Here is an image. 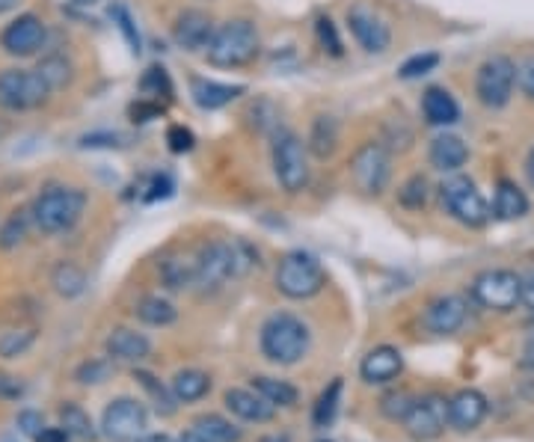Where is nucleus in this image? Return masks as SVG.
I'll return each mask as SVG.
<instances>
[{"label": "nucleus", "instance_id": "f257e3e1", "mask_svg": "<svg viewBox=\"0 0 534 442\" xmlns=\"http://www.w3.org/2000/svg\"><path fill=\"white\" fill-rule=\"evenodd\" d=\"M259 265V250L247 241H211L196 253V285L217 291L232 279H241Z\"/></svg>", "mask_w": 534, "mask_h": 442}, {"label": "nucleus", "instance_id": "f03ea898", "mask_svg": "<svg viewBox=\"0 0 534 442\" xmlns=\"http://www.w3.org/2000/svg\"><path fill=\"white\" fill-rule=\"evenodd\" d=\"M259 54H262V36L256 21L250 18H229L217 24L205 48V60L214 69H244L256 63Z\"/></svg>", "mask_w": 534, "mask_h": 442}, {"label": "nucleus", "instance_id": "7ed1b4c3", "mask_svg": "<svg viewBox=\"0 0 534 442\" xmlns=\"http://www.w3.org/2000/svg\"><path fill=\"white\" fill-rule=\"evenodd\" d=\"M84 208H87V193L81 187L48 184L36 196L30 214H33V223L45 235H63L78 226V220L84 217Z\"/></svg>", "mask_w": 534, "mask_h": 442}, {"label": "nucleus", "instance_id": "20e7f679", "mask_svg": "<svg viewBox=\"0 0 534 442\" xmlns=\"http://www.w3.org/2000/svg\"><path fill=\"white\" fill-rule=\"evenodd\" d=\"M262 354L276 365H297L309 354V327L291 315V312H276L262 324Z\"/></svg>", "mask_w": 534, "mask_h": 442}, {"label": "nucleus", "instance_id": "39448f33", "mask_svg": "<svg viewBox=\"0 0 534 442\" xmlns=\"http://www.w3.org/2000/svg\"><path fill=\"white\" fill-rule=\"evenodd\" d=\"M270 164H273V176L279 181V187L285 193H303L309 187V149L300 140V134H294L291 128H279L270 137Z\"/></svg>", "mask_w": 534, "mask_h": 442}, {"label": "nucleus", "instance_id": "423d86ee", "mask_svg": "<svg viewBox=\"0 0 534 442\" xmlns=\"http://www.w3.org/2000/svg\"><path fill=\"white\" fill-rule=\"evenodd\" d=\"M523 285L526 279L517 270L508 267H490L481 270L472 285H469V297L490 312H514L523 303Z\"/></svg>", "mask_w": 534, "mask_h": 442}, {"label": "nucleus", "instance_id": "0eeeda50", "mask_svg": "<svg viewBox=\"0 0 534 442\" xmlns=\"http://www.w3.org/2000/svg\"><path fill=\"white\" fill-rule=\"evenodd\" d=\"M324 282H327L324 267L306 250H291L276 265V288L288 300H309L321 294Z\"/></svg>", "mask_w": 534, "mask_h": 442}, {"label": "nucleus", "instance_id": "6e6552de", "mask_svg": "<svg viewBox=\"0 0 534 442\" xmlns=\"http://www.w3.org/2000/svg\"><path fill=\"white\" fill-rule=\"evenodd\" d=\"M440 202L457 223H463L469 229H484L493 217L484 193L478 190V184L469 176L454 173L451 178H445L440 184Z\"/></svg>", "mask_w": 534, "mask_h": 442}, {"label": "nucleus", "instance_id": "1a4fd4ad", "mask_svg": "<svg viewBox=\"0 0 534 442\" xmlns=\"http://www.w3.org/2000/svg\"><path fill=\"white\" fill-rule=\"evenodd\" d=\"M517 92V63L508 54L487 57L475 72V98L487 110H505Z\"/></svg>", "mask_w": 534, "mask_h": 442}, {"label": "nucleus", "instance_id": "9d476101", "mask_svg": "<svg viewBox=\"0 0 534 442\" xmlns=\"http://www.w3.org/2000/svg\"><path fill=\"white\" fill-rule=\"evenodd\" d=\"M54 89L36 69H6L0 72V107L9 113L36 110L51 98Z\"/></svg>", "mask_w": 534, "mask_h": 442}, {"label": "nucleus", "instance_id": "9b49d317", "mask_svg": "<svg viewBox=\"0 0 534 442\" xmlns=\"http://www.w3.org/2000/svg\"><path fill=\"white\" fill-rule=\"evenodd\" d=\"M351 181L359 193L380 196L392 181V152L380 140L362 143L351 158Z\"/></svg>", "mask_w": 534, "mask_h": 442}, {"label": "nucleus", "instance_id": "f8f14e48", "mask_svg": "<svg viewBox=\"0 0 534 442\" xmlns=\"http://www.w3.org/2000/svg\"><path fill=\"white\" fill-rule=\"evenodd\" d=\"M149 413L137 398H116L104 416H101V431L113 442H137L146 434Z\"/></svg>", "mask_w": 534, "mask_h": 442}, {"label": "nucleus", "instance_id": "ddd939ff", "mask_svg": "<svg viewBox=\"0 0 534 442\" xmlns=\"http://www.w3.org/2000/svg\"><path fill=\"white\" fill-rule=\"evenodd\" d=\"M404 431L419 442L437 440L443 437L445 428L448 425V401L443 395H425V398H416L413 410L407 413V419L401 422Z\"/></svg>", "mask_w": 534, "mask_h": 442}, {"label": "nucleus", "instance_id": "4468645a", "mask_svg": "<svg viewBox=\"0 0 534 442\" xmlns=\"http://www.w3.org/2000/svg\"><path fill=\"white\" fill-rule=\"evenodd\" d=\"M48 39V27L39 15L33 12H24L18 15L15 21H9L0 33V48L9 54V57H33L39 54V48L45 45Z\"/></svg>", "mask_w": 534, "mask_h": 442}, {"label": "nucleus", "instance_id": "2eb2a0df", "mask_svg": "<svg viewBox=\"0 0 534 442\" xmlns=\"http://www.w3.org/2000/svg\"><path fill=\"white\" fill-rule=\"evenodd\" d=\"M214 30H217V24H214L211 12L190 6V9H181L173 21V42L187 54H199V51L205 54Z\"/></svg>", "mask_w": 534, "mask_h": 442}, {"label": "nucleus", "instance_id": "dca6fc26", "mask_svg": "<svg viewBox=\"0 0 534 442\" xmlns=\"http://www.w3.org/2000/svg\"><path fill=\"white\" fill-rule=\"evenodd\" d=\"M348 27H351V36L356 39V45L365 51V54H383L389 45H392V30L383 18H377L374 12L368 9H351L348 12Z\"/></svg>", "mask_w": 534, "mask_h": 442}, {"label": "nucleus", "instance_id": "f3484780", "mask_svg": "<svg viewBox=\"0 0 534 442\" xmlns=\"http://www.w3.org/2000/svg\"><path fill=\"white\" fill-rule=\"evenodd\" d=\"M466 315H469L466 300L457 297V294H445V297H437V300L428 303L422 324L434 336H454L466 324Z\"/></svg>", "mask_w": 534, "mask_h": 442}, {"label": "nucleus", "instance_id": "a211bd4d", "mask_svg": "<svg viewBox=\"0 0 534 442\" xmlns=\"http://www.w3.org/2000/svg\"><path fill=\"white\" fill-rule=\"evenodd\" d=\"M487 398L478 389H460L457 395L448 398V425L454 431H475L487 419Z\"/></svg>", "mask_w": 534, "mask_h": 442}, {"label": "nucleus", "instance_id": "6ab92c4d", "mask_svg": "<svg viewBox=\"0 0 534 442\" xmlns=\"http://www.w3.org/2000/svg\"><path fill=\"white\" fill-rule=\"evenodd\" d=\"M428 164L437 170V173H460L466 164H469V146L463 143V137L451 134V131H443L431 140L428 146Z\"/></svg>", "mask_w": 534, "mask_h": 442}, {"label": "nucleus", "instance_id": "aec40b11", "mask_svg": "<svg viewBox=\"0 0 534 442\" xmlns=\"http://www.w3.org/2000/svg\"><path fill=\"white\" fill-rule=\"evenodd\" d=\"M532 202L526 196V190L514 181V178H499L496 181V190H493V217L499 223H514V220H523L529 214Z\"/></svg>", "mask_w": 534, "mask_h": 442}, {"label": "nucleus", "instance_id": "412c9836", "mask_svg": "<svg viewBox=\"0 0 534 442\" xmlns=\"http://www.w3.org/2000/svg\"><path fill=\"white\" fill-rule=\"evenodd\" d=\"M404 371V356L392 345H380L374 351H368L365 359L359 362V374L365 383L380 386V383H392L398 374Z\"/></svg>", "mask_w": 534, "mask_h": 442}, {"label": "nucleus", "instance_id": "4be33fe9", "mask_svg": "<svg viewBox=\"0 0 534 442\" xmlns=\"http://www.w3.org/2000/svg\"><path fill=\"white\" fill-rule=\"evenodd\" d=\"M339 143H342V128H339V119L330 116V113H318L309 125V137H306V149L312 158L318 161H330L336 152H339Z\"/></svg>", "mask_w": 534, "mask_h": 442}, {"label": "nucleus", "instance_id": "5701e85b", "mask_svg": "<svg viewBox=\"0 0 534 442\" xmlns=\"http://www.w3.org/2000/svg\"><path fill=\"white\" fill-rule=\"evenodd\" d=\"M422 119L431 128H451L460 119V104L445 87H428L422 95Z\"/></svg>", "mask_w": 534, "mask_h": 442}, {"label": "nucleus", "instance_id": "b1692460", "mask_svg": "<svg viewBox=\"0 0 534 442\" xmlns=\"http://www.w3.org/2000/svg\"><path fill=\"white\" fill-rule=\"evenodd\" d=\"M190 95H193L196 107H202V110H223L238 95H244V87L241 84L211 81V78H190Z\"/></svg>", "mask_w": 534, "mask_h": 442}, {"label": "nucleus", "instance_id": "393cba45", "mask_svg": "<svg viewBox=\"0 0 534 442\" xmlns=\"http://www.w3.org/2000/svg\"><path fill=\"white\" fill-rule=\"evenodd\" d=\"M223 401H226V407H229L232 416H238L244 422H256V425L259 422H270L273 413H276V407L267 404L256 389H229Z\"/></svg>", "mask_w": 534, "mask_h": 442}, {"label": "nucleus", "instance_id": "a878e982", "mask_svg": "<svg viewBox=\"0 0 534 442\" xmlns=\"http://www.w3.org/2000/svg\"><path fill=\"white\" fill-rule=\"evenodd\" d=\"M104 351L110 359H119V362H143L146 356L152 354V342L137 330L119 327L107 336Z\"/></svg>", "mask_w": 534, "mask_h": 442}, {"label": "nucleus", "instance_id": "bb28decb", "mask_svg": "<svg viewBox=\"0 0 534 442\" xmlns=\"http://www.w3.org/2000/svg\"><path fill=\"white\" fill-rule=\"evenodd\" d=\"M158 273H161L164 288H170V291L196 288V256L193 259L190 256H170V259L161 262Z\"/></svg>", "mask_w": 534, "mask_h": 442}, {"label": "nucleus", "instance_id": "cd10ccee", "mask_svg": "<svg viewBox=\"0 0 534 442\" xmlns=\"http://www.w3.org/2000/svg\"><path fill=\"white\" fill-rule=\"evenodd\" d=\"M170 389L178 398V404H193V401H202L211 392V377L199 368H184L173 377Z\"/></svg>", "mask_w": 534, "mask_h": 442}, {"label": "nucleus", "instance_id": "c85d7f7f", "mask_svg": "<svg viewBox=\"0 0 534 442\" xmlns=\"http://www.w3.org/2000/svg\"><path fill=\"white\" fill-rule=\"evenodd\" d=\"M134 315H137L143 324H149V327H170L178 318V309L170 300H164V297H158V294H149V297H143V300L134 306Z\"/></svg>", "mask_w": 534, "mask_h": 442}, {"label": "nucleus", "instance_id": "c756f323", "mask_svg": "<svg viewBox=\"0 0 534 442\" xmlns=\"http://www.w3.org/2000/svg\"><path fill=\"white\" fill-rule=\"evenodd\" d=\"M51 285L60 297L72 300V297H81L84 288H87V273L75 262H60L51 273Z\"/></svg>", "mask_w": 534, "mask_h": 442}, {"label": "nucleus", "instance_id": "7c9ffc66", "mask_svg": "<svg viewBox=\"0 0 534 442\" xmlns=\"http://www.w3.org/2000/svg\"><path fill=\"white\" fill-rule=\"evenodd\" d=\"M253 389L265 398L267 404H273V407H294L297 401H300V392H297V386H291L288 380H276V377H256L253 380Z\"/></svg>", "mask_w": 534, "mask_h": 442}, {"label": "nucleus", "instance_id": "2f4dec72", "mask_svg": "<svg viewBox=\"0 0 534 442\" xmlns=\"http://www.w3.org/2000/svg\"><path fill=\"white\" fill-rule=\"evenodd\" d=\"M193 428L199 431V434H205L211 442H241V428H235L229 419H223V416H217V413H205V416H199L196 422H193Z\"/></svg>", "mask_w": 534, "mask_h": 442}, {"label": "nucleus", "instance_id": "473e14b6", "mask_svg": "<svg viewBox=\"0 0 534 442\" xmlns=\"http://www.w3.org/2000/svg\"><path fill=\"white\" fill-rule=\"evenodd\" d=\"M60 425L66 428V434H69L72 440H95V425H92L87 410L78 407V404L60 407Z\"/></svg>", "mask_w": 534, "mask_h": 442}, {"label": "nucleus", "instance_id": "72a5a7b5", "mask_svg": "<svg viewBox=\"0 0 534 442\" xmlns=\"http://www.w3.org/2000/svg\"><path fill=\"white\" fill-rule=\"evenodd\" d=\"M30 208H18L6 217V223L0 226V250H15L24 238H27V229H30Z\"/></svg>", "mask_w": 534, "mask_h": 442}, {"label": "nucleus", "instance_id": "f704fd0d", "mask_svg": "<svg viewBox=\"0 0 534 442\" xmlns=\"http://www.w3.org/2000/svg\"><path fill=\"white\" fill-rule=\"evenodd\" d=\"M36 72L45 78V84L54 89V92L72 84V63H69L66 54H48V57L39 63Z\"/></svg>", "mask_w": 534, "mask_h": 442}, {"label": "nucleus", "instance_id": "c9c22d12", "mask_svg": "<svg viewBox=\"0 0 534 442\" xmlns=\"http://www.w3.org/2000/svg\"><path fill=\"white\" fill-rule=\"evenodd\" d=\"M134 380L155 398V410H158L161 416H173V413H176L178 398L173 395V389H167V386H161V380H155V374H149V371H134Z\"/></svg>", "mask_w": 534, "mask_h": 442}, {"label": "nucleus", "instance_id": "e433bc0d", "mask_svg": "<svg viewBox=\"0 0 534 442\" xmlns=\"http://www.w3.org/2000/svg\"><path fill=\"white\" fill-rule=\"evenodd\" d=\"M140 92L143 98H152V101H170L173 98V81H170V72L164 66H149L140 78Z\"/></svg>", "mask_w": 534, "mask_h": 442}, {"label": "nucleus", "instance_id": "4c0bfd02", "mask_svg": "<svg viewBox=\"0 0 534 442\" xmlns=\"http://www.w3.org/2000/svg\"><path fill=\"white\" fill-rule=\"evenodd\" d=\"M431 199V184L422 173L410 176L401 187H398V202L407 208V211H422Z\"/></svg>", "mask_w": 534, "mask_h": 442}, {"label": "nucleus", "instance_id": "58836bf2", "mask_svg": "<svg viewBox=\"0 0 534 442\" xmlns=\"http://www.w3.org/2000/svg\"><path fill=\"white\" fill-rule=\"evenodd\" d=\"M339 401H342V380H333V383L321 392V398H318V404H315V410H312L315 428L333 425V419H336V413H339Z\"/></svg>", "mask_w": 534, "mask_h": 442}, {"label": "nucleus", "instance_id": "ea45409f", "mask_svg": "<svg viewBox=\"0 0 534 442\" xmlns=\"http://www.w3.org/2000/svg\"><path fill=\"white\" fill-rule=\"evenodd\" d=\"M36 342V330L33 327H12L6 333H0V356L15 359V356L27 354Z\"/></svg>", "mask_w": 534, "mask_h": 442}, {"label": "nucleus", "instance_id": "a19ab883", "mask_svg": "<svg viewBox=\"0 0 534 442\" xmlns=\"http://www.w3.org/2000/svg\"><path fill=\"white\" fill-rule=\"evenodd\" d=\"M247 116H253V128H256L259 134H267V137H273V134L282 128V125H279V110H276V104H273L270 98L253 101L250 110H247Z\"/></svg>", "mask_w": 534, "mask_h": 442}, {"label": "nucleus", "instance_id": "79ce46f5", "mask_svg": "<svg viewBox=\"0 0 534 442\" xmlns=\"http://www.w3.org/2000/svg\"><path fill=\"white\" fill-rule=\"evenodd\" d=\"M315 36H318V45L330 54V57H345V42L339 36V27L330 15H321L315 21Z\"/></svg>", "mask_w": 534, "mask_h": 442}, {"label": "nucleus", "instance_id": "37998d69", "mask_svg": "<svg viewBox=\"0 0 534 442\" xmlns=\"http://www.w3.org/2000/svg\"><path fill=\"white\" fill-rule=\"evenodd\" d=\"M437 66H440V54H434V51L413 54L410 60H404V63H401L398 78H401V81H416V78H425V75L437 72Z\"/></svg>", "mask_w": 534, "mask_h": 442}, {"label": "nucleus", "instance_id": "c03bdc74", "mask_svg": "<svg viewBox=\"0 0 534 442\" xmlns=\"http://www.w3.org/2000/svg\"><path fill=\"white\" fill-rule=\"evenodd\" d=\"M110 18H113V24L119 27V33L125 36L128 48H131L134 54H140V51H143V39H140L137 24H134V15H131L122 3H113V6H110Z\"/></svg>", "mask_w": 534, "mask_h": 442}, {"label": "nucleus", "instance_id": "a18cd8bd", "mask_svg": "<svg viewBox=\"0 0 534 442\" xmlns=\"http://www.w3.org/2000/svg\"><path fill=\"white\" fill-rule=\"evenodd\" d=\"M413 404H416V395H410L407 389H395V392L383 395L380 410H383L386 419H392V422H404L407 413L413 410Z\"/></svg>", "mask_w": 534, "mask_h": 442}, {"label": "nucleus", "instance_id": "49530a36", "mask_svg": "<svg viewBox=\"0 0 534 442\" xmlns=\"http://www.w3.org/2000/svg\"><path fill=\"white\" fill-rule=\"evenodd\" d=\"M389 152H407L410 146H413V131L398 119V125L395 122H389L386 125V137L380 140Z\"/></svg>", "mask_w": 534, "mask_h": 442}, {"label": "nucleus", "instance_id": "de8ad7c7", "mask_svg": "<svg viewBox=\"0 0 534 442\" xmlns=\"http://www.w3.org/2000/svg\"><path fill=\"white\" fill-rule=\"evenodd\" d=\"M167 146H170L173 155H187V152H193L196 137H193V131L184 128V125H170V128H167Z\"/></svg>", "mask_w": 534, "mask_h": 442}, {"label": "nucleus", "instance_id": "09e8293b", "mask_svg": "<svg viewBox=\"0 0 534 442\" xmlns=\"http://www.w3.org/2000/svg\"><path fill=\"white\" fill-rule=\"evenodd\" d=\"M161 113H164L161 101H152V98H137V101L128 107V116H131L134 122H140V125H146V122L158 119Z\"/></svg>", "mask_w": 534, "mask_h": 442}, {"label": "nucleus", "instance_id": "8fccbe9b", "mask_svg": "<svg viewBox=\"0 0 534 442\" xmlns=\"http://www.w3.org/2000/svg\"><path fill=\"white\" fill-rule=\"evenodd\" d=\"M110 377V359H89L78 368L81 383H104Z\"/></svg>", "mask_w": 534, "mask_h": 442}, {"label": "nucleus", "instance_id": "3c124183", "mask_svg": "<svg viewBox=\"0 0 534 442\" xmlns=\"http://www.w3.org/2000/svg\"><path fill=\"white\" fill-rule=\"evenodd\" d=\"M517 89H520L523 98L534 101V54L523 57V60L517 63Z\"/></svg>", "mask_w": 534, "mask_h": 442}, {"label": "nucleus", "instance_id": "603ef678", "mask_svg": "<svg viewBox=\"0 0 534 442\" xmlns=\"http://www.w3.org/2000/svg\"><path fill=\"white\" fill-rule=\"evenodd\" d=\"M18 428H21L24 437L36 440L48 425H45V416H42V413H36V410H24V413H18Z\"/></svg>", "mask_w": 534, "mask_h": 442}, {"label": "nucleus", "instance_id": "864d4df0", "mask_svg": "<svg viewBox=\"0 0 534 442\" xmlns=\"http://www.w3.org/2000/svg\"><path fill=\"white\" fill-rule=\"evenodd\" d=\"M122 140L125 137H119V134H87V137H81V146L84 149H119V146H125Z\"/></svg>", "mask_w": 534, "mask_h": 442}, {"label": "nucleus", "instance_id": "5fc2aeb1", "mask_svg": "<svg viewBox=\"0 0 534 442\" xmlns=\"http://www.w3.org/2000/svg\"><path fill=\"white\" fill-rule=\"evenodd\" d=\"M173 190H176V181L170 176H155L152 178V184H149V193L143 196L146 202H158V199H167V196H173Z\"/></svg>", "mask_w": 534, "mask_h": 442}, {"label": "nucleus", "instance_id": "6e6d98bb", "mask_svg": "<svg viewBox=\"0 0 534 442\" xmlns=\"http://www.w3.org/2000/svg\"><path fill=\"white\" fill-rule=\"evenodd\" d=\"M24 395V383L12 374H0V398L3 401H15Z\"/></svg>", "mask_w": 534, "mask_h": 442}, {"label": "nucleus", "instance_id": "4d7b16f0", "mask_svg": "<svg viewBox=\"0 0 534 442\" xmlns=\"http://www.w3.org/2000/svg\"><path fill=\"white\" fill-rule=\"evenodd\" d=\"M72 437L66 434V428L60 425V428H45L39 437H36V442H69Z\"/></svg>", "mask_w": 534, "mask_h": 442}, {"label": "nucleus", "instance_id": "13d9d810", "mask_svg": "<svg viewBox=\"0 0 534 442\" xmlns=\"http://www.w3.org/2000/svg\"><path fill=\"white\" fill-rule=\"evenodd\" d=\"M520 365L526 368V371H534V333L526 339V345H523V354H520Z\"/></svg>", "mask_w": 534, "mask_h": 442}, {"label": "nucleus", "instance_id": "bf43d9fd", "mask_svg": "<svg viewBox=\"0 0 534 442\" xmlns=\"http://www.w3.org/2000/svg\"><path fill=\"white\" fill-rule=\"evenodd\" d=\"M523 303L529 306V312L534 315V276H529L526 285H523Z\"/></svg>", "mask_w": 534, "mask_h": 442}, {"label": "nucleus", "instance_id": "052dcab7", "mask_svg": "<svg viewBox=\"0 0 534 442\" xmlns=\"http://www.w3.org/2000/svg\"><path fill=\"white\" fill-rule=\"evenodd\" d=\"M178 442H211V440H208L205 434H199L196 428H190V431H184V434H181V440Z\"/></svg>", "mask_w": 534, "mask_h": 442}, {"label": "nucleus", "instance_id": "680f3d73", "mask_svg": "<svg viewBox=\"0 0 534 442\" xmlns=\"http://www.w3.org/2000/svg\"><path fill=\"white\" fill-rule=\"evenodd\" d=\"M137 442H176L170 434H143Z\"/></svg>", "mask_w": 534, "mask_h": 442}, {"label": "nucleus", "instance_id": "e2e57ef3", "mask_svg": "<svg viewBox=\"0 0 534 442\" xmlns=\"http://www.w3.org/2000/svg\"><path fill=\"white\" fill-rule=\"evenodd\" d=\"M526 178H529V184L534 187V146L529 149V155H526Z\"/></svg>", "mask_w": 534, "mask_h": 442}, {"label": "nucleus", "instance_id": "0e129e2a", "mask_svg": "<svg viewBox=\"0 0 534 442\" xmlns=\"http://www.w3.org/2000/svg\"><path fill=\"white\" fill-rule=\"evenodd\" d=\"M18 3H21V0H0V15H6V12L18 9Z\"/></svg>", "mask_w": 534, "mask_h": 442}, {"label": "nucleus", "instance_id": "69168bd1", "mask_svg": "<svg viewBox=\"0 0 534 442\" xmlns=\"http://www.w3.org/2000/svg\"><path fill=\"white\" fill-rule=\"evenodd\" d=\"M265 442H291V440H288L285 434H279V437H270V440H265Z\"/></svg>", "mask_w": 534, "mask_h": 442}, {"label": "nucleus", "instance_id": "338daca9", "mask_svg": "<svg viewBox=\"0 0 534 442\" xmlns=\"http://www.w3.org/2000/svg\"><path fill=\"white\" fill-rule=\"evenodd\" d=\"M75 3H78V6H92L95 0H75Z\"/></svg>", "mask_w": 534, "mask_h": 442}, {"label": "nucleus", "instance_id": "774afa93", "mask_svg": "<svg viewBox=\"0 0 534 442\" xmlns=\"http://www.w3.org/2000/svg\"><path fill=\"white\" fill-rule=\"evenodd\" d=\"M318 442H333V440H318Z\"/></svg>", "mask_w": 534, "mask_h": 442}]
</instances>
